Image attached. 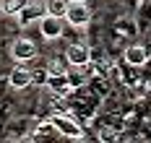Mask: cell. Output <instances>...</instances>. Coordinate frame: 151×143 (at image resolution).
Wrapping results in <instances>:
<instances>
[{
	"label": "cell",
	"instance_id": "obj_1",
	"mask_svg": "<svg viewBox=\"0 0 151 143\" xmlns=\"http://www.w3.org/2000/svg\"><path fill=\"white\" fill-rule=\"evenodd\" d=\"M52 125L58 127V133L65 138H81V127L73 122V117H68L65 112H55L52 114Z\"/></svg>",
	"mask_w": 151,
	"mask_h": 143
},
{
	"label": "cell",
	"instance_id": "obj_2",
	"mask_svg": "<svg viewBox=\"0 0 151 143\" xmlns=\"http://www.w3.org/2000/svg\"><path fill=\"white\" fill-rule=\"evenodd\" d=\"M11 55H13V60H18V63L31 60V57H37V44L31 42L29 36H18L13 42V47H11Z\"/></svg>",
	"mask_w": 151,
	"mask_h": 143
},
{
	"label": "cell",
	"instance_id": "obj_3",
	"mask_svg": "<svg viewBox=\"0 0 151 143\" xmlns=\"http://www.w3.org/2000/svg\"><path fill=\"white\" fill-rule=\"evenodd\" d=\"M63 21H65V18L45 13V16L39 18V31H42V36H45V39H58L63 34Z\"/></svg>",
	"mask_w": 151,
	"mask_h": 143
},
{
	"label": "cell",
	"instance_id": "obj_4",
	"mask_svg": "<svg viewBox=\"0 0 151 143\" xmlns=\"http://www.w3.org/2000/svg\"><path fill=\"white\" fill-rule=\"evenodd\" d=\"M65 21L70 24V26H86L91 21V11L86 3H73L70 0V8H68V16H65Z\"/></svg>",
	"mask_w": 151,
	"mask_h": 143
},
{
	"label": "cell",
	"instance_id": "obj_5",
	"mask_svg": "<svg viewBox=\"0 0 151 143\" xmlns=\"http://www.w3.org/2000/svg\"><path fill=\"white\" fill-rule=\"evenodd\" d=\"M65 60L68 65H78V68H86L91 63V49L86 44H70L65 49Z\"/></svg>",
	"mask_w": 151,
	"mask_h": 143
},
{
	"label": "cell",
	"instance_id": "obj_6",
	"mask_svg": "<svg viewBox=\"0 0 151 143\" xmlns=\"http://www.w3.org/2000/svg\"><path fill=\"white\" fill-rule=\"evenodd\" d=\"M45 13H47L45 3H29V5L18 13V24H21V26H29L31 21H39Z\"/></svg>",
	"mask_w": 151,
	"mask_h": 143
},
{
	"label": "cell",
	"instance_id": "obj_7",
	"mask_svg": "<svg viewBox=\"0 0 151 143\" xmlns=\"http://www.w3.org/2000/svg\"><path fill=\"white\" fill-rule=\"evenodd\" d=\"M47 86H50V91L55 96H65L70 89H73V83H70V78H68V73H60V76H50V81H47Z\"/></svg>",
	"mask_w": 151,
	"mask_h": 143
},
{
	"label": "cell",
	"instance_id": "obj_8",
	"mask_svg": "<svg viewBox=\"0 0 151 143\" xmlns=\"http://www.w3.org/2000/svg\"><path fill=\"white\" fill-rule=\"evenodd\" d=\"M11 89H26V86H31V70L29 68H24V65H16L13 70H11Z\"/></svg>",
	"mask_w": 151,
	"mask_h": 143
},
{
	"label": "cell",
	"instance_id": "obj_9",
	"mask_svg": "<svg viewBox=\"0 0 151 143\" xmlns=\"http://www.w3.org/2000/svg\"><path fill=\"white\" fill-rule=\"evenodd\" d=\"M146 57H149V52L141 47V44H133V47L125 49V63H130V65H143Z\"/></svg>",
	"mask_w": 151,
	"mask_h": 143
},
{
	"label": "cell",
	"instance_id": "obj_10",
	"mask_svg": "<svg viewBox=\"0 0 151 143\" xmlns=\"http://www.w3.org/2000/svg\"><path fill=\"white\" fill-rule=\"evenodd\" d=\"M45 8L50 16H68V8H70V0H45Z\"/></svg>",
	"mask_w": 151,
	"mask_h": 143
},
{
	"label": "cell",
	"instance_id": "obj_11",
	"mask_svg": "<svg viewBox=\"0 0 151 143\" xmlns=\"http://www.w3.org/2000/svg\"><path fill=\"white\" fill-rule=\"evenodd\" d=\"M29 3H31V0H3V3H0V8H3V13H5V16H18Z\"/></svg>",
	"mask_w": 151,
	"mask_h": 143
},
{
	"label": "cell",
	"instance_id": "obj_12",
	"mask_svg": "<svg viewBox=\"0 0 151 143\" xmlns=\"http://www.w3.org/2000/svg\"><path fill=\"white\" fill-rule=\"evenodd\" d=\"M50 76V68H31V86H47Z\"/></svg>",
	"mask_w": 151,
	"mask_h": 143
},
{
	"label": "cell",
	"instance_id": "obj_13",
	"mask_svg": "<svg viewBox=\"0 0 151 143\" xmlns=\"http://www.w3.org/2000/svg\"><path fill=\"white\" fill-rule=\"evenodd\" d=\"M68 78H70V83H73V86H81V83H83V73H81V68H78V65H70Z\"/></svg>",
	"mask_w": 151,
	"mask_h": 143
},
{
	"label": "cell",
	"instance_id": "obj_14",
	"mask_svg": "<svg viewBox=\"0 0 151 143\" xmlns=\"http://www.w3.org/2000/svg\"><path fill=\"white\" fill-rule=\"evenodd\" d=\"M68 60H52V65H50V73H55V76H60V73H68L70 68H68Z\"/></svg>",
	"mask_w": 151,
	"mask_h": 143
},
{
	"label": "cell",
	"instance_id": "obj_15",
	"mask_svg": "<svg viewBox=\"0 0 151 143\" xmlns=\"http://www.w3.org/2000/svg\"><path fill=\"white\" fill-rule=\"evenodd\" d=\"M73 3H86V0H73Z\"/></svg>",
	"mask_w": 151,
	"mask_h": 143
}]
</instances>
